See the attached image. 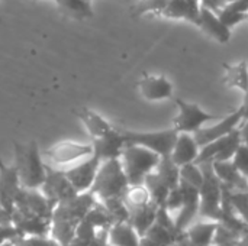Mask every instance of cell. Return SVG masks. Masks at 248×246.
<instances>
[{
  "label": "cell",
  "instance_id": "obj_1",
  "mask_svg": "<svg viewBox=\"0 0 248 246\" xmlns=\"http://www.w3.org/2000/svg\"><path fill=\"white\" fill-rule=\"evenodd\" d=\"M15 151V170L19 175L22 188L39 190L46 177V164L42 161V155L36 141L28 144L13 142Z\"/></svg>",
  "mask_w": 248,
  "mask_h": 246
},
{
  "label": "cell",
  "instance_id": "obj_2",
  "mask_svg": "<svg viewBox=\"0 0 248 246\" xmlns=\"http://www.w3.org/2000/svg\"><path fill=\"white\" fill-rule=\"evenodd\" d=\"M128 188L129 183L121 161L112 159L100 164L90 193L99 202H105L109 199H124Z\"/></svg>",
  "mask_w": 248,
  "mask_h": 246
},
{
  "label": "cell",
  "instance_id": "obj_3",
  "mask_svg": "<svg viewBox=\"0 0 248 246\" xmlns=\"http://www.w3.org/2000/svg\"><path fill=\"white\" fill-rule=\"evenodd\" d=\"M161 157L137 145H126L119 158L129 187L142 186L145 177L157 168Z\"/></svg>",
  "mask_w": 248,
  "mask_h": 246
},
{
  "label": "cell",
  "instance_id": "obj_4",
  "mask_svg": "<svg viewBox=\"0 0 248 246\" xmlns=\"http://www.w3.org/2000/svg\"><path fill=\"white\" fill-rule=\"evenodd\" d=\"M201 170L203 173V184L199 188L201 193L199 216L203 220L219 222L222 217V196H224L222 183L217 178L211 162L201 164Z\"/></svg>",
  "mask_w": 248,
  "mask_h": 246
},
{
  "label": "cell",
  "instance_id": "obj_5",
  "mask_svg": "<svg viewBox=\"0 0 248 246\" xmlns=\"http://www.w3.org/2000/svg\"><path fill=\"white\" fill-rule=\"evenodd\" d=\"M125 144L126 145H137L142 146L157 155L163 157H170L173 146L176 144V139L179 133L171 128L166 130H158V132H132V130H125L121 129Z\"/></svg>",
  "mask_w": 248,
  "mask_h": 246
},
{
  "label": "cell",
  "instance_id": "obj_6",
  "mask_svg": "<svg viewBox=\"0 0 248 246\" xmlns=\"http://www.w3.org/2000/svg\"><path fill=\"white\" fill-rule=\"evenodd\" d=\"M174 101L177 104L179 113L174 117L173 129L177 133L195 135L198 130H201L203 128L205 123H208L217 117L215 115H211V113L202 110L201 106L196 103H189V101L179 99V97H176Z\"/></svg>",
  "mask_w": 248,
  "mask_h": 246
},
{
  "label": "cell",
  "instance_id": "obj_7",
  "mask_svg": "<svg viewBox=\"0 0 248 246\" xmlns=\"http://www.w3.org/2000/svg\"><path fill=\"white\" fill-rule=\"evenodd\" d=\"M39 190L45 196L48 203L52 206V209L77 196L76 190L67 180L64 171L55 170L49 165H46V177Z\"/></svg>",
  "mask_w": 248,
  "mask_h": 246
},
{
  "label": "cell",
  "instance_id": "obj_8",
  "mask_svg": "<svg viewBox=\"0 0 248 246\" xmlns=\"http://www.w3.org/2000/svg\"><path fill=\"white\" fill-rule=\"evenodd\" d=\"M46 158L55 165H74L93 155L92 144H77L71 141H62L45 151Z\"/></svg>",
  "mask_w": 248,
  "mask_h": 246
},
{
  "label": "cell",
  "instance_id": "obj_9",
  "mask_svg": "<svg viewBox=\"0 0 248 246\" xmlns=\"http://www.w3.org/2000/svg\"><path fill=\"white\" fill-rule=\"evenodd\" d=\"M100 164L102 162L92 155V157H89L62 171H64L67 180L70 181V184L73 186V188L76 190V193L83 194V193L90 191Z\"/></svg>",
  "mask_w": 248,
  "mask_h": 246
},
{
  "label": "cell",
  "instance_id": "obj_10",
  "mask_svg": "<svg viewBox=\"0 0 248 246\" xmlns=\"http://www.w3.org/2000/svg\"><path fill=\"white\" fill-rule=\"evenodd\" d=\"M243 120H244V115H243L241 107H238L235 112H232L231 115L224 117L215 126H211V128H206V129L202 128L201 130H198L193 135L195 141L199 145V148H202V146H205L208 144H212V142H215V141H218L221 138H225L227 135L237 130L240 128V125L243 123Z\"/></svg>",
  "mask_w": 248,
  "mask_h": 246
},
{
  "label": "cell",
  "instance_id": "obj_11",
  "mask_svg": "<svg viewBox=\"0 0 248 246\" xmlns=\"http://www.w3.org/2000/svg\"><path fill=\"white\" fill-rule=\"evenodd\" d=\"M20 190L22 184L15 167H9L0 159V207L10 216L15 212Z\"/></svg>",
  "mask_w": 248,
  "mask_h": 246
},
{
  "label": "cell",
  "instance_id": "obj_12",
  "mask_svg": "<svg viewBox=\"0 0 248 246\" xmlns=\"http://www.w3.org/2000/svg\"><path fill=\"white\" fill-rule=\"evenodd\" d=\"M180 188L183 193V206L177 215V217L174 219L176 223V229L177 232H185L196 219V216L199 215V207H201V193L199 188L180 181Z\"/></svg>",
  "mask_w": 248,
  "mask_h": 246
},
{
  "label": "cell",
  "instance_id": "obj_13",
  "mask_svg": "<svg viewBox=\"0 0 248 246\" xmlns=\"http://www.w3.org/2000/svg\"><path fill=\"white\" fill-rule=\"evenodd\" d=\"M126 144L124 139V135L121 129H113L109 133H106L102 138L93 139L92 148H93V157L97 158L100 162L119 159L122 155V151L125 149Z\"/></svg>",
  "mask_w": 248,
  "mask_h": 246
},
{
  "label": "cell",
  "instance_id": "obj_14",
  "mask_svg": "<svg viewBox=\"0 0 248 246\" xmlns=\"http://www.w3.org/2000/svg\"><path fill=\"white\" fill-rule=\"evenodd\" d=\"M20 212L42 217L45 220H51L52 217V206L48 203L45 196L41 193V190H28L22 188L17 199H16V207Z\"/></svg>",
  "mask_w": 248,
  "mask_h": 246
},
{
  "label": "cell",
  "instance_id": "obj_15",
  "mask_svg": "<svg viewBox=\"0 0 248 246\" xmlns=\"http://www.w3.org/2000/svg\"><path fill=\"white\" fill-rule=\"evenodd\" d=\"M10 222L20 236H49L51 220L15 209L10 216Z\"/></svg>",
  "mask_w": 248,
  "mask_h": 246
},
{
  "label": "cell",
  "instance_id": "obj_16",
  "mask_svg": "<svg viewBox=\"0 0 248 246\" xmlns=\"http://www.w3.org/2000/svg\"><path fill=\"white\" fill-rule=\"evenodd\" d=\"M140 94L148 101H160L173 96V83L164 75H144L138 83Z\"/></svg>",
  "mask_w": 248,
  "mask_h": 246
},
{
  "label": "cell",
  "instance_id": "obj_17",
  "mask_svg": "<svg viewBox=\"0 0 248 246\" xmlns=\"http://www.w3.org/2000/svg\"><path fill=\"white\" fill-rule=\"evenodd\" d=\"M199 152H201V148L196 144L193 135L179 133L176 144L173 146V151L170 154V158L179 168H182L187 164H196Z\"/></svg>",
  "mask_w": 248,
  "mask_h": 246
},
{
  "label": "cell",
  "instance_id": "obj_18",
  "mask_svg": "<svg viewBox=\"0 0 248 246\" xmlns=\"http://www.w3.org/2000/svg\"><path fill=\"white\" fill-rule=\"evenodd\" d=\"M196 26H199L205 33L217 39L219 43H228L231 39V29L222 23L218 14L209 9L201 6V13Z\"/></svg>",
  "mask_w": 248,
  "mask_h": 246
},
{
  "label": "cell",
  "instance_id": "obj_19",
  "mask_svg": "<svg viewBox=\"0 0 248 246\" xmlns=\"http://www.w3.org/2000/svg\"><path fill=\"white\" fill-rule=\"evenodd\" d=\"M201 13V0H169L164 10L160 13L170 19H185L198 23Z\"/></svg>",
  "mask_w": 248,
  "mask_h": 246
},
{
  "label": "cell",
  "instance_id": "obj_20",
  "mask_svg": "<svg viewBox=\"0 0 248 246\" xmlns=\"http://www.w3.org/2000/svg\"><path fill=\"white\" fill-rule=\"evenodd\" d=\"M218 228H219V222L202 220V222H193L183 233L185 238L193 245L212 246Z\"/></svg>",
  "mask_w": 248,
  "mask_h": 246
},
{
  "label": "cell",
  "instance_id": "obj_21",
  "mask_svg": "<svg viewBox=\"0 0 248 246\" xmlns=\"http://www.w3.org/2000/svg\"><path fill=\"white\" fill-rule=\"evenodd\" d=\"M217 178L231 191H248V180L244 178L232 165V162H211Z\"/></svg>",
  "mask_w": 248,
  "mask_h": 246
},
{
  "label": "cell",
  "instance_id": "obj_22",
  "mask_svg": "<svg viewBox=\"0 0 248 246\" xmlns=\"http://www.w3.org/2000/svg\"><path fill=\"white\" fill-rule=\"evenodd\" d=\"M129 209V219L128 223L135 229V232L142 238L145 236L147 231L155 223V216L158 207L151 202L145 206L138 207H128Z\"/></svg>",
  "mask_w": 248,
  "mask_h": 246
},
{
  "label": "cell",
  "instance_id": "obj_23",
  "mask_svg": "<svg viewBox=\"0 0 248 246\" xmlns=\"http://www.w3.org/2000/svg\"><path fill=\"white\" fill-rule=\"evenodd\" d=\"M76 116L84 123L87 132L90 133V136L93 139H97V138H102L105 136L106 133H109L110 130H113L115 128L105 119L102 117L99 113L87 109V107H80L78 110H74Z\"/></svg>",
  "mask_w": 248,
  "mask_h": 246
},
{
  "label": "cell",
  "instance_id": "obj_24",
  "mask_svg": "<svg viewBox=\"0 0 248 246\" xmlns=\"http://www.w3.org/2000/svg\"><path fill=\"white\" fill-rule=\"evenodd\" d=\"M141 236L128 223H115L108 231L109 246H138Z\"/></svg>",
  "mask_w": 248,
  "mask_h": 246
},
{
  "label": "cell",
  "instance_id": "obj_25",
  "mask_svg": "<svg viewBox=\"0 0 248 246\" xmlns=\"http://www.w3.org/2000/svg\"><path fill=\"white\" fill-rule=\"evenodd\" d=\"M224 84L227 87L238 88L244 94L248 93V65L246 61H241L234 65L224 64Z\"/></svg>",
  "mask_w": 248,
  "mask_h": 246
},
{
  "label": "cell",
  "instance_id": "obj_26",
  "mask_svg": "<svg viewBox=\"0 0 248 246\" xmlns=\"http://www.w3.org/2000/svg\"><path fill=\"white\" fill-rule=\"evenodd\" d=\"M154 173L158 175V178L170 188H177L180 184V168L171 161L170 157H163L154 170Z\"/></svg>",
  "mask_w": 248,
  "mask_h": 246
},
{
  "label": "cell",
  "instance_id": "obj_27",
  "mask_svg": "<svg viewBox=\"0 0 248 246\" xmlns=\"http://www.w3.org/2000/svg\"><path fill=\"white\" fill-rule=\"evenodd\" d=\"M148 194H150V199L151 202L157 206V207H164L166 204V200L169 197V193H170V188L158 178V175L155 173H151L145 177V181L142 184Z\"/></svg>",
  "mask_w": 248,
  "mask_h": 246
},
{
  "label": "cell",
  "instance_id": "obj_28",
  "mask_svg": "<svg viewBox=\"0 0 248 246\" xmlns=\"http://www.w3.org/2000/svg\"><path fill=\"white\" fill-rule=\"evenodd\" d=\"M106 212L109 213L113 225L115 223H125L128 222L129 219V209L125 203L124 199H109V200H105V202H100Z\"/></svg>",
  "mask_w": 248,
  "mask_h": 246
},
{
  "label": "cell",
  "instance_id": "obj_29",
  "mask_svg": "<svg viewBox=\"0 0 248 246\" xmlns=\"http://www.w3.org/2000/svg\"><path fill=\"white\" fill-rule=\"evenodd\" d=\"M182 235V233H180ZM180 235H176V233H171L170 231L161 228L160 225L154 223L145 233V238L151 239L153 242L158 244L160 246H174L176 242L179 241ZM144 238V236H142Z\"/></svg>",
  "mask_w": 248,
  "mask_h": 246
},
{
  "label": "cell",
  "instance_id": "obj_30",
  "mask_svg": "<svg viewBox=\"0 0 248 246\" xmlns=\"http://www.w3.org/2000/svg\"><path fill=\"white\" fill-rule=\"evenodd\" d=\"M228 199L235 215L248 226V191H228Z\"/></svg>",
  "mask_w": 248,
  "mask_h": 246
},
{
  "label": "cell",
  "instance_id": "obj_31",
  "mask_svg": "<svg viewBox=\"0 0 248 246\" xmlns=\"http://www.w3.org/2000/svg\"><path fill=\"white\" fill-rule=\"evenodd\" d=\"M125 203L128 207H138V206H145L148 203H151L150 194L147 191V188L144 186H135V187H129L125 197H124Z\"/></svg>",
  "mask_w": 248,
  "mask_h": 246
},
{
  "label": "cell",
  "instance_id": "obj_32",
  "mask_svg": "<svg viewBox=\"0 0 248 246\" xmlns=\"http://www.w3.org/2000/svg\"><path fill=\"white\" fill-rule=\"evenodd\" d=\"M169 0H138L132 6V16H142L145 13H161Z\"/></svg>",
  "mask_w": 248,
  "mask_h": 246
},
{
  "label": "cell",
  "instance_id": "obj_33",
  "mask_svg": "<svg viewBox=\"0 0 248 246\" xmlns=\"http://www.w3.org/2000/svg\"><path fill=\"white\" fill-rule=\"evenodd\" d=\"M180 181H185L196 188H201L203 184V173L201 165L198 164H187L180 168Z\"/></svg>",
  "mask_w": 248,
  "mask_h": 246
},
{
  "label": "cell",
  "instance_id": "obj_34",
  "mask_svg": "<svg viewBox=\"0 0 248 246\" xmlns=\"http://www.w3.org/2000/svg\"><path fill=\"white\" fill-rule=\"evenodd\" d=\"M61 7L67 9L68 12L80 16V17H90L93 16L92 4L83 0H55Z\"/></svg>",
  "mask_w": 248,
  "mask_h": 246
},
{
  "label": "cell",
  "instance_id": "obj_35",
  "mask_svg": "<svg viewBox=\"0 0 248 246\" xmlns=\"http://www.w3.org/2000/svg\"><path fill=\"white\" fill-rule=\"evenodd\" d=\"M12 242L15 246H60L51 236H19Z\"/></svg>",
  "mask_w": 248,
  "mask_h": 246
},
{
  "label": "cell",
  "instance_id": "obj_36",
  "mask_svg": "<svg viewBox=\"0 0 248 246\" xmlns=\"http://www.w3.org/2000/svg\"><path fill=\"white\" fill-rule=\"evenodd\" d=\"M232 165H234V168L244 177V178H247L248 180V146L246 145H240L238 146V149H237V152H235V155H234V158H232Z\"/></svg>",
  "mask_w": 248,
  "mask_h": 246
},
{
  "label": "cell",
  "instance_id": "obj_37",
  "mask_svg": "<svg viewBox=\"0 0 248 246\" xmlns=\"http://www.w3.org/2000/svg\"><path fill=\"white\" fill-rule=\"evenodd\" d=\"M182 206H183V193H182V188H180V186H179L177 188L170 190L169 197H167L166 204H164V209L170 213V212H177V210H180Z\"/></svg>",
  "mask_w": 248,
  "mask_h": 246
},
{
  "label": "cell",
  "instance_id": "obj_38",
  "mask_svg": "<svg viewBox=\"0 0 248 246\" xmlns=\"http://www.w3.org/2000/svg\"><path fill=\"white\" fill-rule=\"evenodd\" d=\"M155 223L160 225L161 228L170 231L171 233H176V235H180V232H177L176 229V223H174V219L170 216V213L164 209V207H158L157 210V216H155ZM183 233V232H182Z\"/></svg>",
  "mask_w": 248,
  "mask_h": 246
},
{
  "label": "cell",
  "instance_id": "obj_39",
  "mask_svg": "<svg viewBox=\"0 0 248 246\" xmlns=\"http://www.w3.org/2000/svg\"><path fill=\"white\" fill-rule=\"evenodd\" d=\"M19 232L16 231V228L10 223H0V246L7 242H12L13 239L19 238Z\"/></svg>",
  "mask_w": 248,
  "mask_h": 246
},
{
  "label": "cell",
  "instance_id": "obj_40",
  "mask_svg": "<svg viewBox=\"0 0 248 246\" xmlns=\"http://www.w3.org/2000/svg\"><path fill=\"white\" fill-rule=\"evenodd\" d=\"M227 4V0H201V6L212 12H219Z\"/></svg>",
  "mask_w": 248,
  "mask_h": 246
},
{
  "label": "cell",
  "instance_id": "obj_41",
  "mask_svg": "<svg viewBox=\"0 0 248 246\" xmlns=\"http://www.w3.org/2000/svg\"><path fill=\"white\" fill-rule=\"evenodd\" d=\"M240 130V139H241V144L248 146V120H243V123L240 125L238 128Z\"/></svg>",
  "mask_w": 248,
  "mask_h": 246
},
{
  "label": "cell",
  "instance_id": "obj_42",
  "mask_svg": "<svg viewBox=\"0 0 248 246\" xmlns=\"http://www.w3.org/2000/svg\"><path fill=\"white\" fill-rule=\"evenodd\" d=\"M240 107H241V110H243L244 120H248V93L244 94V101H243V104H241Z\"/></svg>",
  "mask_w": 248,
  "mask_h": 246
},
{
  "label": "cell",
  "instance_id": "obj_43",
  "mask_svg": "<svg viewBox=\"0 0 248 246\" xmlns=\"http://www.w3.org/2000/svg\"><path fill=\"white\" fill-rule=\"evenodd\" d=\"M0 223H10V215L0 207Z\"/></svg>",
  "mask_w": 248,
  "mask_h": 246
},
{
  "label": "cell",
  "instance_id": "obj_44",
  "mask_svg": "<svg viewBox=\"0 0 248 246\" xmlns=\"http://www.w3.org/2000/svg\"><path fill=\"white\" fill-rule=\"evenodd\" d=\"M138 246H160L158 244H155V242H153L151 239H148V238H141L140 239V245Z\"/></svg>",
  "mask_w": 248,
  "mask_h": 246
},
{
  "label": "cell",
  "instance_id": "obj_45",
  "mask_svg": "<svg viewBox=\"0 0 248 246\" xmlns=\"http://www.w3.org/2000/svg\"><path fill=\"white\" fill-rule=\"evenodd\" d=\"M1 246H15V245H13V242H7V244H3Z\"/></svg>",
  "mask_w": 248,
  "mask_h": 246
},
{
  "label": "cell",
  "instance_id": "obj_46",
  "mask_svg": "<svg viewBox=\"0 0 248 246\" xmlns=\"http://www.w3.org/2000/svg\"><path fill=\"white\" fill-rule=\"evenodd\" d=\"M83 1H87V3H90V1H92V0H83Z\"/></svg>",
  "mask_w": 248,
  "mask_h": 246
},
{
  "label": "cell",
  "instance_id": "obj_47",
  "mask_svg": "<svg viewBox=\"0 0 248 246\" xmlns=\"http://www.w3.org/2000/svg\"><path fill=\"white\" fill-rule=\"evenodd\" d=\"M247 20H248V16H247Z\"/></svg>",
  "mask_w": 248,
  "mask_h": 246
}]
</instances>
